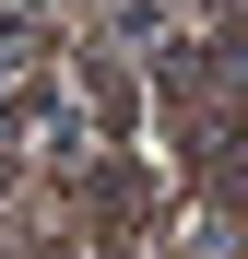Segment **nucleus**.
Instances as JSON below:
<instances>
[{
  "label": "nucleus",
  "mask_w": 248,
  "mask_h": 259,
  "mask_svg": "<svg viewBox=\"0 0 248 259\" xmlns=\"http://www.w3.org/2000/svg\"><path fill=\"white\" fill-rule=\"evenodd\" d=\"M83 95H95L107 130H130V82H118V59H83Z\"/></svg>",
  "instance_id": "nucleus-1"
}]
</instances>
